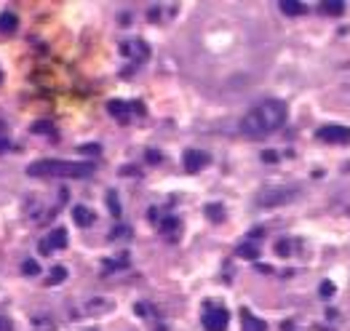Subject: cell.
<instances>
[{
  "label": "cell",
  "instance_id": "30",
  "mask_svg": "<svg viewBox=\"0 0 350 331\" xmlns=\"http://www.w3.org/2000/svg\"><path fill=\"white\" fill-rule=\"evenodd\" d=\"M147 219H158V208H150L147 211Z\"/></svg>",
  "mask_w": 350,
  "mask_h": 331
},
{
  "label": "cell",
  "instance_id": "8",
  "mask_svg": "<svg viewBox=\"0 0 350 331\" xmlns=\"http://www.w3.org/2000/svg\"><path fill=\"white\" fill-rule=\"evenodd\" d=\"M121 54L123 56H129V59H136V62H144V59L150 56V45L147 43H142V41H126L121 45Z\"/></svg>",
  "mask_w": 350,
  "mask_h": 331
},
{
  "label": "cell",
  "instance_id": "2",
  "mask_svg": "<svg viewBox=\"0 0 350 331\" xmlns=\"http://www.w3.org/2000/svg\"><path fill=\"white\" fill-rule=\"evenodd\" d=\"M96 171L94 163H70V161H35L27 168L30 176H56V179H86Z\"/></svg>",
  "mask_w": 350,
  "mask_h": 331
},
{
  "label": "cell",
  "instance_id": "17",
  "mask_svg": "<svg viewBox=\"0 0 350 331\" xmlns=\"http://www.w3.org/2000/svg\"><path fill=\"white\" fill-rule=\"evenodd\" d=\"M64 278H67V267H62V264H56V267L51 270V275L45 278V283H48V286H56V283H62Z\"/></svg>",
  "mask_w": 350,
  "mask_h": 331
},
{
  "label": "cell",
  "instance_id": "4",
  "mask_svg": "<svg viewBox=\"0 0 350 331\" xmlns=\"http://www.w3.org/2000/svg\"><path fill=\"white\" fill-rule=\"evenodd\" d=\"M315 136L321 142H329V144H348L350 142V128L348 125H321L315 131Z\"/></svg>",
  "mask_w": 350,
  "mask_h": 331
},
{
  "label": "cell",
  "instance_id": "14",
  "mask_svg": "<svg viewBox=\"0 0 350 331\" xmlns=\"http://www.w3.org/2000/svg\"><path fill=\"white\" fill-rule=\"evenodd\" d=\"M278 8H281L286 16H302V14L307 11V5H305V3H297V0H281Z\"/></svg>",
  "mask_w": 350,
  "mask_h": 331
},
{
  "label": "cell",
  "instance_id": "5",
  "mask_svg": "<svg viewBox=\"0 0 350 331\" xmlns=\"http://www.w3.org/2000/svg\"><path fill=\"white\" fill-rule=\"evenodd\" d=\"M182 163H184V171H187V174H198V171H203L211 163V158H209V152H203V150H184Z\"/></svg>",
  "mask_w": 350,
  "mask_h": 331
},
{
  "label": "cell",
  "instance_id": "32",
  "mask_svg": "<svg viewBox=\"0 0 350 331\" xmlns=\"http://www.w3.org/2000/svg\"><path fill=\"white\" fill-rule=\"evenodd\" d=\"M0 83H3V72H0Z\"/></svg>",
  "mask_w": 350,
  "mask_h": 331
},
{
  "label": "cell",
  "instance_id": "15",
  "mask_svg": "<svg viewBox=\"0 0 350 331\" xmlns=\"http://www.w3.org/2000/svg\"><path fill=\"white\" fill-rule=\"evenodd\" d=\"M318 8H321V14H326V16H342L345 14V3H340V0H323Z\"/></svg>",
  "mask_w": 350,
  "mask_h": 331
},
{
  "label": "cell",
  "instance_id": "25",
  "mask_svg": "<svg viewBox=\"0 0 350 331\" xmlns=\"http://www.w3.org/2000/svg\"><path fill=\"white\" fill-rule=\"evenodd\" d=\"M262 161H265V163H278V152H275V150H265V152H262Z\"/></svg>",
  "mask_w": 350,
  "mask_h": 331
},
{
  "label": "cell",
  "instance_id": "18",
  "mask_svg": "<svg viewBox=\"0 0 350 331\" xmlns=\"http://www.w3.org/2000/svg\"><path fill=\"white\" fill-rule=\"evenodd\" d=\"M104 201H107V208H110V214H112V216H121V211H123V208H121V203H118V193H115V190H110Z\"/></svg>",
  "mask_w": 350,
  "mask_h": 331
},
{
  "label": "cell",
  "instance_id": "1",
  "mask_svg": "<svg viewBox=\"0 0 350 331\" xmlns=\"http://www.w3.org/2000/svg\"><path fill=\"white\" fill-rule=\"evenodd\" d=\"M283 121H286V104L281 99H267V102L257 104L254 110H249L241 121V134L246 136H267L273 131H278Z\"/></svg>",
  "mask_w": 350,
  "mask_h": 331
},
{
  "label": "cell",
  "instance_id": "11",
  "mask_svg": "<svg viewBox=\"0 0 350 331\" xmlns=\"http://www.w3.org/2000/svg\"><path fill=\"white\" fill-rule=\"evenodd\" d=\"M16 27H19L16 14H14V11H3V14H0V38H3V35H14Z\"/></svg>",
  "mask_w": 350,
  "mask_h": 331
},
{
  "label": "cell",
  "instance_id": "13",
  "mask_svg": "<svg viewBox=\"0 0 350 331\" xmlns=\"http://www.w3.org/2000/svg\"><path fill=\"white\" fill-rule=\"evenodd\" d=\"M241 321H243V331H267V323L254 318L249 310H241Z\"/></svg>",
  "mask_w": 350,
  "mask_h": 331
},
{
  "label": "cell",
  "instance_id": "28",
  "mask_svg": "<svg viewBox=\"0 0 350 331\" xmlns=\"http://www.w3.org/2000/svg\"><path fill=\"white\" fill-rule=\"evenodd\" d=\"M0 331H14V326H11V321H5V318H0Z\"/></svg>",
  "mask_w": 350,
  "mask_h": 331
},
{
  "label": "cell",
  "instance_id": "9",
  "mask_svg": "<svg viewBox=\"0 0 350 331\" xmlns=\"http://www.w3.org/2000/svg\"><path fill=\"white\" fill-rule=\"evenodd\" d=\"M107 112L115 118L118 123H129L131 121V104L123 102V99H110V102H107Z\"/></svg>",
  "mask_w": 350,
  "mask_h": 331
},
{
  "label": "cell",
  "instance_id": "27",
  "mask_svg": "<svg viewBox=\"0 0 350 331\" xmlns=\"http://www.w3.org/2000/svg\"><path fill=\"white\" fill-rule=\"evenodd\" d=\"M144 158H147L150 163H161V161H163V155H161L158 150H147V155H144Z\"/></svg>",
  "mask_w": 350,
  "mask_h": 331
},
{
  "label": "cell",
  "instance_id": "7",
  "mask_svg": "<svg viewBox=\"0 0 350 331\" xmlns=\"http://www.w3.org/2000/svg\"><path fill=\"white\" fill-rule=\"evenodd\" d=\"M230 323V313L224 307H217V310H209L203 313V329L206 331H224Z\"/></svg>",
  "mask_w": 350,
  "mask_h": 331
},
{
  "label": "cell",
  "instance_id": "20",
  "mask_svg": "<svg viewBox=\"0 0 350 331\" xmlns=\"http://www.w3.org/2000/svg\"><path fill=\"white\" fill-rule=\"evenodd\" d=\"M32 131H35V134H54V123H48V121H38L35 125H32Z\"/></svg>",
  "mask_w": 350,
  "mask_h": 331
},
{
  "label": "cell",
  "instance_id": "31",
  "mask_svg": "<svg viewBox=\"0 0 350 331\" xmlns=\"http://www.w3.org/2000/svg\"><path fill=\"white\" fill-rule=\"evenodd\" d=\"M8 150V142H5V139H0V152H5Z\"/></svg>",
  "mask_w": 350,
  "mask_h": 331
},
{
  "label": "cell",
  "instance_id": "29",
  "mask_svg": "<svg viewBox=\"0 0 350 331\" xmlns=\"http://www.w3.org/2000/svg\"><path fill=\"white\" fill-rule=\"evenodd\" d=\"M158 14H161V11H158V8H150V14H147V19H150V22H158Z\"/></svg>",
  "mask_w": 350,
  "mask_h": 331
},
{
  "label": "cell",
  "instance_id": "24",
  "mask_svg": "<svg viewBox=\"0 0 350 331\" xmlns=\"http://www.w3.org/2000/svg\"><path fill=\"white\" fill-rule=\"evenodd\" d=\"M275 254H278V256H289V254H292V248H289V241H278V246H275Z\"/></svg>",
  "mask_w": 350,
  "mask_h": 331
},
{
  "label": "cell",
  "instance_id": "23",
  "mask_svg": "<svg viewBox=\"0 0 350 331\" xmlns=\"http://www.w3.org/2000/svg\"><path fill=\"white\" fill-rule=\"evenodd\" d=\"M78 152H81V155H99V152H102V147H99V144H83Z\"/></svg>",
  "mask_w": 350,
  "mask_h": 331
},
{
  "label": "cell",
  "instance_id": "16",
  "mask_svg": "<svg viewBox=\"0 0 350 331\" xmlns=\"http://www.w3.org/2000/svg\"><path fill=\"white\" fill-rule=\"evenodd\" d=\"M235 254H238L241 259H257V256H260V248H257L254 243H241V246L235 248Z\"/></svg>",
  "mask_w": 350,
  "mask_h": 331
},
{
  "label": "cell",
  "instance_id": "21",
  "mask_svg": "<svg viewBox=\"0 0 350 331\" xmlns=\"http://www.w3.org/2000/svg\"><path fill=\"white\" fill-rule=\"evenodd\" d=\"M22 273H24V275H38V273H41V267H38L35 259H27V262L22 264Z\"/></svg>",
  "mask_w": 350,
  "mask_h": 331
},
{
  "label": "cell",
  "instance_id": "6",
  "mask_svg": "<svg viewBox=\"0 0 350 331\" xmlns=\"http://www.w3.org/2000/svg\"><path fill=\"white\" fill-rule=\"evenodd\" d=\"M59 248H67V230L64 227H54L41 241V254H54Z\"/></svg>",
  "mask_w": 350,
  "mask_h": 331
},
{
  "label": "cell",
  "instance_id": "22",
  "mask_svg": "<svg viewBox=\"0 0 350 331\" xmlns=\"http://www.w3.org/2000/svg\"><path fill=\"white\" fill-rule=\"evenodd\" d=\"M334 291H337V289H334V283H332V281H323V283H321V296H323V299L334 296Z\"/></svg>",
  "mask_w": 350,
  "mask_h": 331
},
{
  "label": "cell",
  "instance_id": "12",
  "mask_svg": "<svg viewBox=\"0 0 350 331\" xmlns=\"http://www.w3.org/2000/svg\"><path fill=\"white\" fill-rule=\"evenodd\" d=\"M72 219H75L78 227H88V224L96 222V214L91 208H86V206H75L72 208Z\"/></svg>",
  "mask_w": 350,
  "mask_h": 331
},
{
  "label": "cell",
  "instance_id": "26",
  "mask_svg": "<svg viewBox=\"0 0 350 331\" xmlns=\"http://www.w3.org/2000/svg\"><path fill=\"white\" fill-rule=\"evenodd\" d=\"M142 171L139 168H134V166H123L121 168V176H139Z\"/></svg>",
  "mask_w": 350,
  "mask_h": 331
},
{
  "label": "cell",
  "instance_id": "3",
  "mask_svg": "<svg viewBox=\"0 0 350 331\" xmlns=\"http://www.w3.org/2000/svg\"><path fill=\"white\" fill-rule=\"evenodd\" d=\"M297 195H300L297 187H267V190H262V193L257 195V203H260L262 208H275V206L289 203Z\"/></svg>",
  "mask_w": 350,
  "mask_h": 331
},
{
  "label": "cell",
  "instance_id": "10",
  "mask_svg": "<svg viewBox=\"0 0 350 331\" xmlns=\"http://www.w3.org/2000/svg\"><path fill=\"white\" fill-rule=\"evenodd\" d=\"M161 233L166 241H176V238L182 235V222L176 219V216H166V219L161 222Z\"/></svg>",
  "mask_w": 350,
  "mask_h": 331
},
{
  "label": "cell",
  "instance_id": "19",
  "mask_svg": "<svg viewBox=\"0 0 350 331\" xmlns=\"http://www.w3.org/2000/svg\"><path fill=\"white\" fill-rule=\"evenodd\" d=\"M206 216L211 222H222L224 219V208L219 206V203H209V206H206Z\"/></svg>",
  "mask_w": 350,
  "mask_h": 331
}]
</instances>
